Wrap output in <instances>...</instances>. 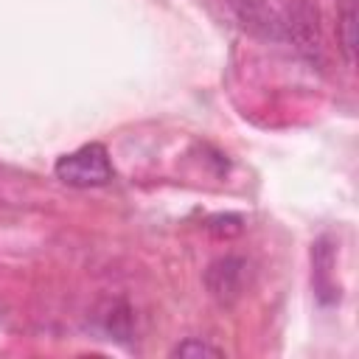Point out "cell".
Here are the masks:
<instances>
[{
    "instance_id": "obj_5",
    "label": "cell",
    "mask_w": 359,
    "mask_h": 359,
    "mask_svg": "<svg viewBox=\"0 0 359 359\" xmlns=\"http://www.w3.org/2000/svg\"><path fill=\"white\" fill-rule=\"evenodd\" d=\"M337 31H339V50L353 65V53H356V11H353L351 3L342 8L339 22H337Z\"/></svg>"
},
{
    "instance_id": "obj_4",
    "label": "cell",
    "mask_w": 359,
    "mask_h": 359,
    "mask_svg": "<svg viewBox=\"0 0 359 359\" xmlns=\"http://www.w3.org/2000/svg\"><path fill=\"white\" fill-rule=\"evenodd\" d=\"M101 323H104L107 334H112V337L121 339V342H126V339L132 337V311H129L126 303H121V300H115V303L107 306V311L101 314Z\"/></svg>"
},
{
    "instance_id": "obj_2",
    "label": "cell",
    "mask_w": 359,
    "mask_h": 359,
    "mask_svg": "<svg viewBox=\"0 0 359 359\" xmlns=\"http://www.w3.org/2000/svg\"><path fill=\"white\" fill-rule=\"evenodd\" d=\"M247 283H250V264L241 255H222L210 261L205 269V289L224 309L236 306L244 297Z\"/></svg>"
},
{
    "instance_id": "obj_6",
    "label": "cell",
    "mask_w": 359,
    "mask_h": 359,
    "mask_svg": "<svg viewBox=\"0 0 359 359\" xmlns=\"http://www.w3.org/2000/svg\"><path fill=\"white\" fill-rule=\"evenodd\" d=\"M171 356H182V359H202V356H224L222 348L205 342V339H182L180 345L171 348Z\"/></svg>"
},
{
    "instance_id": "obj_3",
    "label": "cell",
    "mask_w": 359,
    "mask_h": 359,
    "mask_svg": "<svg viewBox=\"0 0 359 359\" xmlns=\"http://www.w3.org/2000/svg\"><path fill=\"white\" fill-rule=\"evenodd\" d=\"M224 3L244 31L275 42L286 39V20L278 8L269 6V0H224Z\"/></svg>"
},
{
    "instance_id": "obj_1",
    "label": "cell",
    "mask_w": 359,
    "mask_h": 359,
    "mask_svg": "<svg viewBox=\"0 0 359 359\" xmlns=\"http://www.w3.org/2000/svg\"><path fill=\"white\" fill-rule=\"evenodd\" d=\"M56 180L70 188H101L112 180V163L101 143H84L76 151L65 154L53 165Z\"/></svg>"
}]
</instances>
